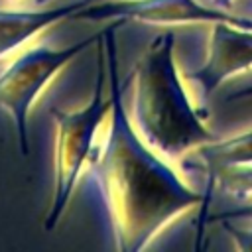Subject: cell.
Listing matches in <instances>:
<instances>
[{
  "label": "cell",
  "mask_w": 252,
  "mask_h": 252,
  "mask_svg": "<svg viewBox=\"0 0 252 252\" xmlns=\"http://www.w3.org/2000/svg\"><path fill=\"white\" fill-rule=\"evenodd\" d=\"M116 18L104 32L110 79V124L104 140L93 146L83 169V185L96 205L112 248L138 252L179 213L203 203V193L179 175L142 142L124 108V91L116 61Z\"/></svg>",
  "instance_id": "6da1fadb"
},
{
  "label": "cell",
  "mask_w": 252,
  "mask_h": 252,
  "mask_svg": "<svg viewBox=\"0 0 252 252\" xmlns=\"http://www.w3.org/2000/svg\"><path fill=\"white\" fill-rule=\"evenodd\" d=\"M173 32L156 35L134 67L132 124L140 138L159 154L177 158L213 142L215 134L201 122L181 85L173 61Z\"/></svg>",
  "instance_id": "7a4b0ae2"
},
{
  "label": "cell",
  "mask_w": 252,
  "mask_h": 252,
  "mask_svg": "<svg viewBox=\"0 0 252 252\" xmlns=\"http://www.w3.org/2000/svg\"><path fill=\"white\" fill-rule=\"evenodd\" d=\"M104 43L102 37L98 39V69L96 81L91 102L81 110H61L51 106V116L55 120L57 138H55V187L49 213L45 217V230H53L59 222L65 207L71 199V193L85 169L89 154L94 146V134L102 122V118L110 112V98L104 100V65L106 59L102 57Z\"/></svg>",
  "instance_id": "3957f363"
},
{
  "label": "cell",
  "mask_w": 252,
  "mask_h": 252,
  "mask_svg": "<svg viewBox=\"0 0 252 252\" xmlns=\"http://www.w3.org/2000/svg\"><path fill=\"white\" fill-rule=\"evenodd\" d=\"M100 35L102 32L67 47H51L43 43L28 47L0 73V106H4L14 120L20 154L24 158L30 154L28 114L33 100L59 69H63L75 55L96 43Z\"/></svg>",
  "instance_id": "277c9868"
},
{
  "label": "cell",
  "mask_w": 252,
  "mask_h": 252,
  "mask_svg": "<svg viewBox=\"0 0 252 252\" xmlns=\"http://www.w3.org/2000/svg\"><path fill=\"white\" fill-rule=\"evenodd\" d=\"M73 20H138L148 24H209L228 22L232 26L252 30V22L203 6L199 0H112L81 8L71 16Z\"/></svg>",
  "instance_id": "5b68a950"
},
{
  "label": "cell",
  "mask_w": 252,
  "mask_h": 252,
  "mask_svg": "<svg viewBox=\"0 0 252 252\" xmlns=\"http://www.w3.org/2000/svg\"><path fill=\"white\" fill-rule=\"evenodd\" d=\"M252 67V30L228 22H209L207 53L197 67L185 69L199 96L209 98L228 77Z\"/></svg>",
  "instance_id": "8992f818"
},
{
  "label": "cell",
  "mask_w": 252,
  "mask_h": 252,
  "mask_svg": "<svg viewBox=\"0 0 252 252\" xmlns=\"http://www.w3.org/2000/svg\"><path fill=\"white\" fill-rule=\"evenodd\" d=\"M85 8L81 0L49 8V10H6L0 8V59L28 43L37 32L47 26L71 18L75 12Z\"/></svg>",
  "instance_id": "52a82bcc"
},
{
  "label": "cell",
  "mask_w": 252,
  "mask_h": 252,
  "mask_svg": "<svg viewBox=\"0 0 252 252\" xmlns=\"http://www.w3.org/2000/svg\"><path fill=\"white\" fill-rule=\"evenodd\" d=\"M197 156L201 158L209 175L224 165L252 163V130L222 142H205L197 146Z\"/></svg>",
  "instance_id": "ba28073f"
},
{
  "label": "cell",
  "mask_w": 252,
  "mask_h": 252,
  "mask_svg": "<svg viewBox=\"0 0 252 252\" xmlns=\"http://www.w3.org/2000/svg\"><path fill=\"white\" fill-rule=\"evenodd\" d=\"M211 187H217L220 193L234 199H244L252 195V163H236L215 169L209 175V189L203 195L205 205L211 199Z\"/></svg>",
  "instance_id": "9c48e42d"
},
{
  "label": "cell",
  "mask_w": 252,
  "mask_h": 252,
  "mask_svg": "<svg viewBox=\"0 0 252 252\" xmlns=\"http://www.w3.org/2000/svg\"><path fill=\"white\" fill-rule=\"evenodd\" d=\"M209 220H252V201L236 205L232 209H224L219 213H213L207 217Z\"/></svg>",
  "instance_id": "30bf717a"
},
{
  "label": "cell",
  "mask_w": 252,
  "mask_h": 252,
  "mask_svg": "<svg viewBox=\"0 0 252 252\" xmlns=\"http://www.w3.org/2000/svg\"><path fill=\"white\" fill-rule=\"evenodd\" d=\"M222 228L230 234V238L234 240V244L242 250V252H252V228H242V226H234L230 224V220H220Z\"/></svg>",
  "instance_id": "8fae6325"
},
{
  "label": "cell",
  "mask_w": 252,
  "mask_h": 252,
  "mask_svg": "<svg viewBox=\"0 0 252 252\" xmlns=\"http://www.w3.org/2000/svg\"><path fill=\"white\" fill-rule=\"evenodd\" d=\"M85 6H91V4H98V2H112V0H81Z\"/></svg>",
  "instance_id": "7c38bea8"
},
{
  "label": "cell",
  "mask_w": 252,
  "mask_h": 252,
  "mask_svg": "<svg viewBox=\"0 0 252 252\" xmlns=\"http://www.w3.org/2000/svg\"><path fill=\"white\" fill-rule=\"evenodd\" d=\"M47 2H51V0H32L33 6H43V4H47Z\"/></svg>",
  "instance_id": "4fadbf2b"
},
{
  "label": "cell",
  "mask_w": 252,
  "mask_h": 252,
  "mask_svg": "<svg viewBox=\"0 0 252 252\" xmlns=\"http://www.w3.org/2000/svg\"><path fill=\"white\" fill-rule=\"evenodd\" d=\"M8 2H16V0H8Z\"/></svg>",
  "instance_id": "5bb4252c"
}]
</instances>
